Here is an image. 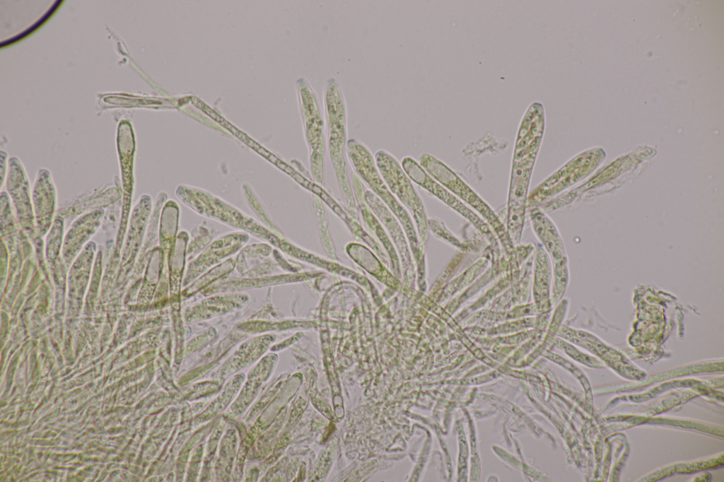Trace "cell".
<instances>
[{"label": "cell", "instance_id": "6da1fadb", "mask_svg": "<svg viewBox=\"0 0 724 482\" xmlns=\"http://www.w3.org/2000/svg\"><path fill=\"white\" fill-rule=\"evenodd\" d=\"M324 102L328 128L330 157L340 181L346 182V163L344 151L346 138V110L344 97L339 82L334 78L327 80L324 87ZM346 184H348L346 182Z\"/></svg>", "mask_w": 724, "mask_h": 482}, {"label": "cell", "instance_id": "7a4b0ae2", "mask_svg": "<svg viewBox=\"0 0 724 482\" xmlns=\"http://www.w3.org/2000/svg\"><path fill=\"white\" fill-rule=\"evenodd\" d=\"M375 158L379 172L389 189L414 212L415 216L421 215L423 212L421 199L398 161L384 150L377 151Z\"/></svg>", "mask_w": 724, "mask_h": 482}, {"label": "cell", "instance_id": "3957f363", "mask_svg": "<svg viewBox=\"0 0 724 482\" xmlns=\"http://www.w3.org/2000/svg\"><path fill=\"white\" fill-rule=\"evenodd\" d=\"M257 151H258V152H259V153H261L262 155H263L264 156L267 157V158H268V157L269 156V155H270V153H269V152H267V151H266L265 149H264V148H262V147H260V148H259V149L257 150Z\"/></svg>", "mask_w": 724, "mask_h": 482}]
</instances>
